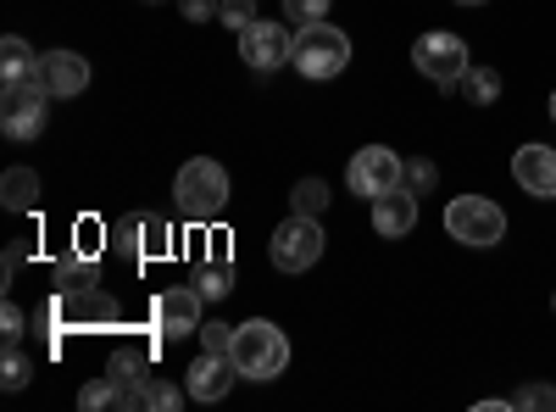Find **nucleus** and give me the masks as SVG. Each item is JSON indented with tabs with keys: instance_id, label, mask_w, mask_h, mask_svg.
Instances as JSON below:
<instances>
[{
	"instance_id": "c756f323",
	"label": "nucleus",
	"mask_w": 556,
	"mask_h": 412,
	"mask_svg": "<svg viewBox=\"0 0 556 412\" xmlns=\"http://www.w3.org/2000/svg\"><path fill=\"white\" fill-rule=\"evenodd\" d=\"M217 7H223V0H178L184 23H212V17H217Z\"/></svg>"
},
{
	"instance_id": "aec40b11",
	"label": "nucleus",
	"mask_w": 556,
	"mask_h": 412,
	"mask_svg": "<svg viewBox=\"0 0 556 412\" xmlns=\"http://www.w3.org/2000/svg\"><path fill=\"white\" fill-rule=\"evenodd\" d=\"M290 207H295V212H312V217H317L323 207H329V185H323V178H301V185L290 190Z\"/></svg>"
},
{
	"instance_id": "f257e3e1",
	"label": "nucleus",
	"mask_w": 556,
	"mask_h": 412,
	"mask_svg": "<svg viewBox=\"0 0 556 412\" xmlns=\"http://www.w3.org/2000/svg\"><path fill=\"white\" fill-rule=\"evenodd\" d=\"M228 357H235L240 379H278L290 369V340L267 317H251V324H235V351Z\"/></svg>"
},
{
	"instance_id": "9b49d317",
	"label": "nucleus",
	"mask_w": 556,
	"mask_h": 412,
	"mask_svg": "<svg viewBox=\"0 0 556 412\" xmlns=\"http://www.w3.org/2000/svg\"><path fill=\"white\" fill-rule=\"evenodd\" d=\"M201 290H184V285H173L167 296H156V329L167 335V340H178V335H201Z\"/></svg>"
},
{
	"instance_id": "1a4fd4ad",
	"label": "nucleus",
	"mask_w": 556,
	"mask_h": 412,
	"mask_svg": "<svg viewBox=\"0 0 556 412\" xmlns=\"http://www.w3.org/2000/svg\"><path fill=\"white\" fill-rule=\"evenodd\" d=\"M112 240H117V251H123L128 262H151V257H167L173 228H167V217H156V212H128V217L112 228Z\"/></svg>"
},
{
	"instance_id": "b1692460",
	"label": "nucleus",
	"mask_w": 556,
	"mask_h": 412,
	"mask_svg": "<svg viewBox=\"0 0 556 412\" xmlns=\"http://www.w3.org/2000/svg\"><path fill=\"white\" fill-rule=\"evenodd\" d=\"M201 351L228 357V351H235V324H217V317H212V324H201Z\"/></svg>"
},
{
	"instance_id": "c85d7f7f",
	"label": "nucleus",
	"mask_w": 556,
	"mask_h": 412,
	"mask_svg": "<svg viewBox=\"0 0 556 412\" xmlns=\"http://www.w3.org/2000/svg\"><path fill=\"white\" fill-rule=\"evenodd\" d=\"M323 12H329V0H285V17L295 23H317Z\"/></svg>"
},
{
	"instance_id": "ddd939ff",
	"label": "nucleus",
	"mask_w": 556,
	"mask_h": 412,
	"mask_svg": "<svg viewBox=\"0 0 556 412\" xmlns=\"http://www.w3.org/2000/svg\"><path fill=\"white\" fill-rule=\"evenodd\" d=\"M39 78H45V89H51L56 101H67V96H84L89 89V62L78 51H45L39 57Z\"/></svg>"
},
{
	"instance_id": "20e7f679",
	"label": "nucleus",
	"mask_w": 556,
	"mask_h": 412,
	"mask_svg": "<svg viewBox=\"0 0 556 412\" xmlns=\"http://www.w3.org/2000/svg\"><path fill=\"white\" fill-rule=\"evenodd\" d=\"M56 96L45 89V78L39 73H28V78H7V96H0V128H7V140H17V146H28V140H39L45 134V107H51Z\"/></svg>"
},
{
	"instance_id": "6e6552de",
	"label": "nucleus",
	"mask_w": 556,
	"mask_h": 412,
	"mask_svg": "<svg viewBox=\"0 0 556 412\" xmlns=\"http://www.w3.org/2000/svg\"><path fill=\"white\" fill-rule=\"evenodd\" d=\"M345 185H351V196L379 201V196H390V190L406 185V162H401L390 146H362V151L351 157V167H345Z\"/></svg>"
},
{
	"instance_id": "412c9836",
	"label": "nucleus",
	"mask_w": 556,
	"mask_h": 412,
	"mask_svg": "<svg viewBox=\"0 0 556 412\" xmlns=\"http://www.w3.org/2000/svg\"><path fill=\"white\" fill-rule=\"evenodd\" d=\"M0 369H7V374H0V385H7V390H23L28 374H34V362L17 351V340H7V362H0Z\"/></svg>"
},
{
	"instance_id": "f3484780",
	"label": "nucleus",
	"mask_w": 556,
	"mask_h": 412,
	"mask_svg": "<svg viewBox=\"0 0 556 412\" xmlns=\"http://www.w3.org/2000/svg\"><path fill=\"white\" fill-rule=\"evenodd\" d=\"M456 89H462V101H468V107H495V101H501V73L473 62L468 73L456 78Z\"/></svg>"
},
{
	"instance_id": "cd10ccee",
	"label": "nucleus",
	"mask_w": 556,
	"mask_h": 412,
	"mask_svg": "<svg viewBox=\"0 0 556 412\" xmlns=\"http://www.w3.org/2000/svg\"><path fill=\"white\" fill-rule=\"evenodd\" d=\"M23 329H28L23 307H17V301H7V307H0V335H7V340H23Z\"/></svg>"
},
{
	"instance_id": "f8f14e48",
	"label": "nucleus",
	"mask_w": 556,
	"mask_h": 412,
	"mask_svg": "<svg viewBox=\"0 0 556 412\" xmlns=\"http://www.w3.org/2000/svg\"><path fill=\"white\" fill-rule=\"evenodd\" d=\"M513 178L523 185V196L556 201V151L551 146H518L513 151Z\"/></svg>"
},
{
	"instance_id": "393cba45",
	"label": "nucleus",
	"mask_w": 556,
	"mask_h": 412,
	"mask_svg": "<svg viewBox=\"0 0 556 412\" xmlns=\"http://www.w3.org/2000/svg\"><path fill=\"white\" fill-rule=\"evenodd\" d=\"M195 290H201L206 301H223L228 290H235V273H228V267H206L201 279H195Z\"/></svg>"
},
{
	"instance_id": "4be33fe9",
	"label": "nucleus",
	"mask_w": 556,
	"mask_h": 412,
	"mask_svg": "<svg viewBox=\"0 0 556 412\" xmlns=\"http://www.w3.org/2000/svg\"><path fill=\"white\" fill-rule=\"evenodd\" d=\"M190 390H178L173 379H146V407H156V412H173Z\"/></svg>"
},
{
	"instance_id": "5701e85b",
	"label": "nucleus",
	"mask_w": 556,
	"mask_h": 412,
	"mask_svg": "<svg viewBox=\"0 0 556 412\" xmlns=\"http://www.w3.org/2000/svg\"><path fill=\"white\" fill-rule=\"evenodd\" d=\"M217 23H228V28H251L256 23V0H223V7H217Z\"/></svg>"
},
{
	"instance_id": "72a5a7b5",
	"label": "nucleus",
	"mask_w": 556,
	"mask_h": 412,
	"mask_svg": "<svg viewBox=\"0 0 556 412\" xmlns=\"http://www.w3.org/2000/svg\"><path fill=\"white\" fill-rule=\"evenodd\" d=\"M551 307H556V301H551Z\"/></svg>"
},
{
	"instance_id": "7c9ffc66",
	"label": "nucleus",
	"mask_w": 556,
	"mask_h": 412,
	"mask_svg": "<svg viewBox=\"0 0 556 412\" xmlns=\"http://www.w3.org/2000/svg\"><path fill=\"white\" fill-rule=\"evenodd\" d=\"M456 7H484V0H456Z\"/></svg>"
},
{
	"instance_id": "423d86ee",
	"label": "nucleus",
	"mask_w": 556,
	"mask_h": 412,
	"mask_svg": "<svg viewBox=\"0 0 556 412\" xmlns=\"http://www.w3.org/2000/svg\"><path fill=\"white\" fill-rule=\"evenodd\" d=\"M445 235L462 240V246H501L506 240V212L490 201V196H456L445 207Z\"/></svg>"
},
{
	"instance_id": "2eb2a0df",
	"label": "nucleus",
	"mask_w": 556,
	"mask_h": 412,
	"mask_svg": "<svg viewBox=\"0 0 556 412\" xmlns=\"http://www.w3.org/2000/svg\"><path fill=\"white\" fill-rule=\"evenodd\" d=\"M374 228L384 240H406L412 228H417V196L401 185V190H390V196H379L374 201Z\"/></svg>"
},
{
	"instance_id": "bb28decb",
	"label": "nucleus",
	"mask_w": 556,
	"mask_h": 412,
	"mask_svg": "<svg viewBox=\"0 0 556 412\" xmlns=\"http://www.w3.org/2000/svg\"><path fill=\"white\" fill-rule=\"evenodd\" d=\"M513 407H540V412H556V390L551 385H523L513 396Z\"/></svg>"
},
{
	"instance_id": "9d476101",
	"label": "nucleus",
	"mask_w": 556,
	"mask_h": 412,
	"mask_svg": "<svg viewBox=\"0 0 556 412\" xmlns=\"http://www.w3.org/2000/svg\"><path fill=\"white\" fill-rule=\"evenodd\" d=\"M240 57L256 73H273V67H285L295 57V34L285 23H251V28H240Z\"/></svg>"
},
{
	"instance_id": "6ab92c4d",
	"label": "nucleus",
	"mask_w": 556,
	"mask_h": 412,
	"mask_svg": "<svg viewBox=\"0 0 556 412\" xmlns=\"http://www.w3.org/2000/svg\"><path fill=\"white\" fill-rule=\"evenodd\" d=\"M0 57H7V62H0V67H7V78H28V73H39V57L28 51V39H17V34L0 39Z\"/></svg>"
},
{
	"instance_id": "39448f33",
	"label": "nucleus",
	"mask_w": 556,
	"mask_h": 412,
	"mask_svg": "<svg viewBox=\"0 0 556 412\" xmlns=\"http://www.w3.org/2000/svg\"><path fill=\"white\" fill-rule=\"evenodd\" d=\"M323 223L312 217V212H290L285 223L273 228V240H267V257H273V267L278 273H306V267H317V257H323Z\"/></svg>"
},
{
	"instance_id": "a878e982",
	"label": "nucleus",
	"mask_w": 556,
	"mask_h": 412,
	"mask_svg": "<svg viewBox=\"0 0 556 412\" xmlns=\"http://www.w3.org/2000/svg\"><path fill=\"white\" fill-rule=\"evenodd\" d=\"M434 178H440V167H434L429 157H417V162H406V190H412V196H424V190H434Z\"/></svg>"
},
{
	"instance_id": "7ed1b4c3",
	"label": "nucleus",
	"mask_w": 556,
	"mask_h": 412,
	"mask_svg": "<svg viewBox=\"0 0 556 412\" xmlns=\"http://www.w3.org/2000/svg\"><path fill=\"white\" fill-rule=\"evenodd\" d=\"M351 62V39L329 23V17H317V23H301L295 28V57L290 67H301V78H340Z\"/></svg>"
},
{
	"instance_id": "4468645a",
	"label": "nucleus",
	"mask_w": 556,
	"mask_h": 412,
	"mask_svg": "<svg viewBox=\"0 0 556 412\" xmlns=\"http://www.w3.org/2000/svg\"><path fill=\"white\" fill-rule=\"evenodd\" d=\"M240 379V369H235V357H217V351H201L195 357V369H190V390L195 401H223L228 396V385Z\"/></svg>"
},
{
	"instance_id": "a211bd4d",
	"label": "nucleus",
	"mask_w": 556,
	"mask_h": 412,
	"mask_svg": "<svg viewBox=\"0 0 556 412\" xmlns=\"http://www.w3.org/2000/svg\"><path fill=\"white\" fill-rule=\"evenodd\" d=\"M78 407H84V412H106V407H128V396H123L117 379L106 374V379H89V385L78 390Z\"/></svg>"
},
{
	"instance_id": "473e14b6",
	"label": "nucleus",
	"mask_w": 556,
	"mask_h": 412,
	"mask_svg": "<svg viewBox=\"0 0 556 412\" xmlns=\"http://www.w3.org/2000/svg\"><path fill=\"white\" fill-rule=\"evenodd\" d=\"M146 7H162V0H146Z\"/></svg>"
},
{
	"instance_id": "f03ea898",
	"label": "nucleus",
	"mask_w": 556,
	"mask_h": 412,
	"mask_svg": "<svg viewBox=\"0 0 556 412\" xmlns=\"http://www.w3.org/2000/svg\"><path fill=\"white\" fill-rule=\"evenodd\" d=\"M173 201H178V212L190 223L223 217V207H228V173H223V162H212V157L184 162L178 178H173Z\"/></svg>"
},
{
	"instance_id": "0eeeda50",
	"label": "nucleus",
	"mask_w": 556,
	"mask_h": 412,
	"mask_svg": "<svg viewBox=\"0 0 556 412\" xmlns=\"http://www.w3.org/2000/svg\"><path fill=\"white\" fill-rule=\"evenodd\" d=\"M412 67L424 73V78H434V84H445V89H456V78L473 67L468 39H462V34H445V28L417 34V45H412Z\"/></svg>"
},
{
	"instance_id": "dca6fc26",
	"label": "nucleus",
	"mask_w": 556,
	"mask_h": 412,
	"mask_svg": "<svg viewBox=\"0 0 556 412\" xmlns=\"http://www.w3.org/2000/svg\"><path fill=\"white\" fill-rule=\"evenodd\" d=\"M0 201H7V212H34L39 173L34 167H7V178H0Z\"/></svg>"
},
{
	"instance_id": "2f4dec72",
	"label": "nucleus",
	"mask_w": 556,
	"mask_h": 412,
	"mask_svg": "<svg viewBox=\"0 0 556 412\" xmlns=\"http://www.w3.org/2000/svg\"><path fill=\"white\" fill-rule=\"evenodd\" d=\"M551 123H556V89H551Z\"/></svg>"
}]
</instances>
